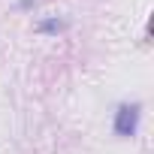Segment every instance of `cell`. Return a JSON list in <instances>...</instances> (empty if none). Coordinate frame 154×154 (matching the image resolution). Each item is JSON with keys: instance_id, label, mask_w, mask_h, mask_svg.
Listing matches in <instances>:
<instances>
[{"instance_id": "1", "label": "cell", "mask_w": 154, "mask_h": 154, "mask_svg": "<svg viewBox=\"0 0 154 154\" xmlns=\"http://www.w3.org/2000/svg\"><path fill=\"white\" fill-rule=\"evenodd\" d=\"M139 124V106H121L115 115V133L118 136H133Z\"/></svg>"}, {"instance_id": "2", "label": "cell", "mask_w": 154, "mask_h": 154, "mask_svg": "<svg viewBox=\"0 0 154 154\" xmlns=\"http://www.w3.org/2000/svg\"><path fill=\"white\" fill-rule=\"evenodd\" d=\"M36 30H39V33H57V30H63V21L48 18V21H39V24H36Z\"/></svg>"}]
</instances>
